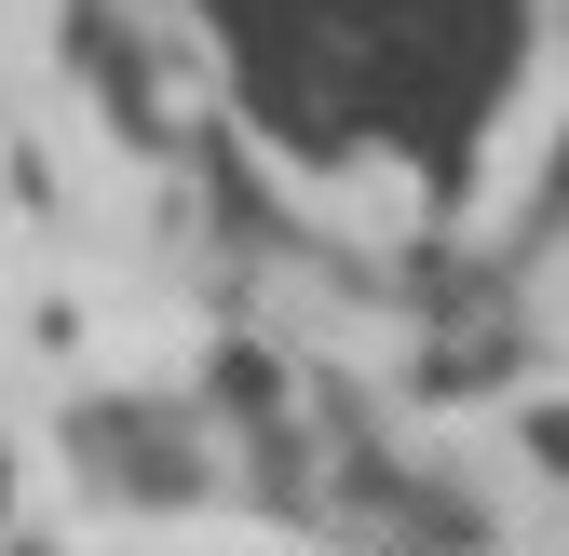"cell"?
<instances>
[{"instance_id":"6da1fadb","label":"cell","mask_w":569,"mask_h":556,"mask_svg":"<svg viewBox=\"0 0 569 556\" xmlns=\"http://www.w3.org/2000/svg\"><path fill=\"white\" fill-rule=\"evenodd\" d=\"M68 475L96 503H122V516H177L218 475V421L177 407V394H82L68 407Z\"/></svg>"},{"instance_id":"7a4b0ae2","label":"cell","mask_w":569,"mask_h":556,"mask_svg":"<svg viewBox=\"0 0 569 556\" xmlns=\"http://www.w3.org/2000/svg\"><path fill=\"white\" fill-rule=\"evenodd\" d=\"M448 312L420 326V380L435 394H475V380H502L516 367V299H488V286H435Z\"/></svg>"},{"instance_id":"3957f363","label":"cell","mask_w":569,"mask_h":556,"mask_svg":"<svg viewBox=\"0 0 569 556\" xmlns=\"http://www.w3.org/2000/svg\"><path fill=\"white\" fill-rule=\"evenodd\" d=\"M529 461H556V475H569V407H529Z\"/></svg>"},{"instance_id":"277c9868","label":"cell","mask_w":569,"mask_h":556,"mask_svg":"<svg viewBox=\"0 0 569 556\" xmlns=\"http://www.w3.org/2000/svg\"><path fill=\"white\" fill-rule=\"evenodd\" d=\"M0 516H14V448H0Z\"/></svg>"},{"instance_id":"5b68a950","label":"cell","mask_w":569,"mask_h":556,"mask_svg":"<svg viewBox=\"0 0 569 556\" xmlns=\"http://www.w3.org/2000/svg\"><path fill=\"white\" fill-rule=\"evenodd\" d=\"M556 203H569V136H556Z\"/></svg>"}]
</instances>
